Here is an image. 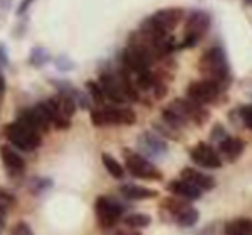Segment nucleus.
<instances>
[{
	"label": "nucleus",
	"mask_w": 252,
	"mask_h": 235,
	"mask_svg": "<svg viewBox=\"0 0 252 235\" xmlns=\"http://www.w3.org/2000/svg\"><path fill=\"white\" fill-rule=\"evenodd\" d=\"M199 67L204 72L206 79L218 84L221 90H225L230 84V66L223 48L213 47L206 50V53L202 55L199 62Z\"/></svg>",
	"instance_id": "f257e3e1"
},
{
	"label": "nucleus",
	"mask_w": 252,
	"mask_h": 235,
	"mask_svg": "<svg viewBox=\"0 0 252 235\" xmlns=\"http://www.w3.org/2000/svg\"><path fill=\"white\" fill-rule=\"evenodd\" d=\"M5 136L10 144L21 151H34L41 144V134L19 120L5 127Z\"/></svg>",
	"instance_id": "f03ea898"
},
{
	"label": "nucleus",
	"mask_w": 252,
	"mask_h": 235,
	"mask_svg": "<svg viewBox=\"0 0 252 235\" xmlns=\"http://www.w3.org/2000/svg\"><path fill=\"white\" fill-rule=\"evenodd\" d=\"M184 16V10L179 7H170V9H161L155 12L151 17H148L143 23L141 30L153 34H168L177 24L180 23Z\"/></svg>",
	"instance_id": "7ed1b4c3"
},
{
	"label": "nucleus",
	"mask_w": 252,
	"mask_h": 235,
	"mask_svg": "<svg viewBox=\"0 0 252 235\" xmlns=\"http://www.w3.org/2000/svg\"><path fill=\"white\" fill-rule=\"evenodd\" d=\"M91 122L96 127L103 126H132L136 122V113L130 108L119 106H105V108L91 110Z\"/></svg>",
	"instance_id": "20e7f679"
},
{
	"label": "nucleus",
	"mask_w": 252,
	"mask_h": 235,
	"mask_svg": "<svg viewBox=\"0 0 252 235\" xmlns=\"http://www.w3.org/2000/svg\"><path fill=\"white\" fill-rule=\"evenodd\" d=\"M124 156H126V168L130 172V175L146 180H161V172L153 165L146 156L129 151V149L124 151Z\"/></svg>",
	"instance_id": "39448f33"
},
{
	"label": "nucleus",
	"mask_w": 252,
	"mask_h": 235,
	"mask_svg": "<svg viewBox=\"0 0 252 235\" xmlns=\"http://www.w3.org/2000/svg\"><path fill=\"white\" fill-rule=\"evenodd\" d=\"M209 24H211V16L206 10H192L186 21V40L182 47H194L209 30Z\"/></svg>",
	"instance_id": "423d86ee"
},
{
	"label": "nucleus",
	"mask_w": 252,
	"mask_h": 235,
	"mask_svg": "<svg viewBox=\"0 0 252 235\" xmlns=\"http://www.w3.org/2000/svg\"><path fill=\"white\" fill-rule=\"evenodd\" d=\"M122 206L113 199L100 196L94 202V213H96V220L103 229H112L115 223L122 218Z\"/></svg>",
	"instance_id": "0eeeda50"
},
{
	"label": "nucleus",
	"mask_w": 252,
	"mask_h": 235,
	"mask_svg": "<svg viewBox=\"0 0 252 235\" xmlns=\"http://www.w3.org/2000/svg\"><path fill=\"white\" fill-rule=\"evenodd\" d=\"M221 88L218 84L211 83L208 79L194 81L189 88H187V98L192 101L199 103V105H208V103H215L218 96L221 95Z\"/></svg>",
	"instance_id": "6e6552de"
},
{
	"label": "nucleus",
	"mask_w": 252,
	"mask_h": 235,
	"mask_svg": "<svg viewBox=\"0 0 252 235\" xmlns=\"http://www.w3.org/2000/svg\"><path fill=\"white\" fill-rule=\"evenodd\" d=\"M137 148L143 153V156L153 160H159L168 153V144L161 136L155 133H143L137 139Z\"/></svg>",
	"instance_id": "1a4fd4ad"
},
{
	"label": "nucleus",
	"mask_w": 252,
	"mask_h": 235,
	"mask_svg": "<svg viewBox=\"0 0 252 235\" xmlns=\"http://www.w3.org/2000/svg\"><path fill=\"white\" fill-rule=\"evenodd\" d=\"M19 122L26 124V126L33 127L34 131L38 133H47L48 127H50L52 120H50V115H48V110L45 106V103H38L36 106L33 108H28V110H23L19 115Z\"/></svg>",
	"instance_id": "9d476101"
},
{
	"label": "nucleus",
	"mask_w": 252,
	"mask_h": 235,
	"mask_svg": "<svg viewBox=\"0 0 252 235\" xmlns=\"http://www.w3.org/2000/svg\"><path fill=\"white\" fill-rule=\"evenodd\" d=\"M98 84H100L103 95H105V100H110L113 103H126L127 96L126 91H124V84L120 81L119 74L113 72H103L98 79Z\"/></svg>",
	"instance_id": "9b49d317"
},
{
	"label": "nucleus",
	"mask_w": 252,
	"mask_h": 235,
	"mask_svg": "<svg viewBox=\"0 0 252 235\" xmlns=\"http://www.w3.org/2000/svg\"><path fill=\"white\" fill-rule=\"evenodd\" d=\"M190 158H192L194 163L204 167V168H220L223 165L221 156L208 142H197L190 151Z\"/></svg>",
	"instance_id": "f8f14e48"
},
{
	"label": "nucleus",
	"mask_w": 252,
	"mask_h": 235,
	"mask_svg": "<svg viewBox=\"0 0 252 235\" xmlns=\"http://www.w3.org/2000/svg\"><path fill=\"white\" fill-rule=\"evenodd\" d=\"M0 158H2L5 168L12 173H21L24 170V167H26V163H24V160L21 158L19 153L9 144L0 146Z\"/></svg>",
	"instance_id": "ddd939ff"
},
{
	"label": "nucleus",
	"mask_w": 252,
	"mask_h": 235,
	"mask_svg": "<svg viewBox=\"0 0 252 235\" xmlns=\"http://www.w3.org/2000/svg\"><path fill=\"white\" fill-rule=\"evenodd\" d=\"M244 148H246V142L237 139V137H230V136H226L225 139H221L218 142L220 153H221L228 162H235V160L242 155Z\"/></svg>",
	"instance_id": "4468645a"
},
{
	"label": "nucleus",
	"mask_w": 252,
	"mask_h": 235,
	"mask_svg": "<svg viewBox=\"0 0 252 235\" xmlns=\"http://www.w3.org/2000/svg\"><path fill=\"white\" fill-rule=\"evenodd\" d=\"M168 189L170 192H173V194L180 196V198L187 199V201H194V199H199L202 191L201 189H197L196 186H192L190 182H187V180L180 179V180H173V182L168 184Z\"/></svg>",
	"instance_id": "2eb2a0df"
},
{
	"label": "nucleus",
	"mask_w": 252,
	"mask_h": 235,
	"mask_svg": "<svg viewBox=\"0 0 252 235\" xmlns=\"http://www.w3.org/2000/svg\"><path fill=\"white\" fill-rule=\"evenodd\" d=\"M182 179L187 180V182H190L192 186H196L197 189H201V191H209V189L215 187V179L199 172V170H196V168H184Z\"/></svg>",
	"instance_id": "dca6fc26"
},
{
	"label": "nucleus",
	"mask_w": 252,
	"mask_h": 235,
	"mask_svg": "<svg viewBox=\"0 0 252 235\" xmlns=\"http://www.w3.org/2000/svg\"><path fill=\"white\" fill-rule=\"evenodd\" d=\"M120 192H122L127 199H134V201H139V199H151V198H156V196H158V192L153 191V189L136 186V184H126V186L120 187Z\"/></svg>",
	"instance_id": "f3484780"
},
{
	"label": "nucleus",
	"mask_w": 252,
	"mask_h": 235,
	"mask_svg": "<svg viewBox=\"0 0 252 235\" xmlns=\"http://www.w3.org/2000/svg\"><path fill=\"white\" fill-rule=\"evenodd\" d=\"M225 235H252L251 218H235L225 225Z\"/></svg>",
	"instance_id": "a211bd4d"
},
{
	"label": "nucleus",
	"mask_w": 252,
	"mask_h": 235,
	"mask_svg": "<svg viewBox=\"0 0 252 235\" xmlns=\"http://www.w3.org/2000/svg\"><path fill=\"white\" fill-rule=\"evenodd\" d=\"M175 220L180 227H184V229H190V227L196 225L197 220H199V211H197L196 208H192V206H187L186 209H182V211L175 216Z\"/></svg>",
	"instance_id": "6ab92c4d"
},
{
	"label": "nucleus",
	"mask_w": 252,
	"mask_h": 235,
	"mask_svg": "<svg viewBox=\"0 0 252 235\" xmlns=\"http://www.w3.org/2000/svg\"><path fill=\"white\" fill-rule=\"evenodd\" d=\"M101 162H103V167L106 168V172L110 173L112 177H115V179H122L124 177V167L120 165L119 162H117L115 158H113L112 155H108V153H103L101 155Z\"/></svg>",
	"instance_id": "aec40b11"
},
{
	"label": "nucleus",
	"mask_w": 252,
	"mask_h": 235,
	"mask_svg": "<svg viewBox=\"0 0 252 235\" xmlns=\"http://www.w3.org/2000/svg\"><path fill=\"white\" fill-rule=\"evenodd\" d=\"M124 223L130 229H146L151 225V216L144 215V213H132L124 218Z\"/></svg>",
	"instance_id": "412c9836"
},
{
	"label": "nucleus",
	"mask_w": 252,
	"mask_h": 235,
	"mask_svg": "<svg viewBox=\"0 0 252 235\" xmlns=\"http://www.w3.org/2000/svg\"><path fill=\"white\" fill-rule=\"evenodd\" d=\"M88 93H90V98L93 100L94 103H98V105H101V103L105 101V95H103L100 84H98L96 81H90V83H88Z\"/></svg>",
	"instance_id": "4be33fe9"
},
{
	"label": "nucleus",
	"mask_w": 252,
	"mask_h": 235,
	"mask_svg": "<svg viewBox=\"0 0 252 235\" xmlns=\"http://www.w3.org/2000/svg\"><path fill=\"white\" fill-rule=\"evenodd\" d=\"M240 119L252 131V105H246L240 108Z\"/></svg>",
	"instance_id": "5701e85b"
},
{
	"label": "nucleus",
	"mask_w": 252,
	"mask_h": 235,
	"mask_svg": "<svg viewBox=\"0 0 252 235\" xmlns=\"http://www.w3.org/2000/svg\"><path fill=\"white\" fill-rule=\"evenodd\" d=\"M226 136H228V134H226L225 127H223L221 124H216V126L213 127V133H211V137H213V141L220 142V141H221V139H225Z\"/></svg>",
	"instance_id": "b1692460"
},
{
	"label": "nucleus",
	"mask_w": 252,
	"mask_h": 235,
	"mask_svg": "<svg viewBox=\"0 0 252 235\" xmlns=\"http://www.w3.org/2000/svg\"><path fill=\"white\" fill-rule=\"evenodd\" d=\"M16 202V198H14L10 192L3 191V189H0V204L5 206V208H10V206Z\"/></svg>",
	"instance_id": "393cba45"
},
{
	"label": "nucleus",
	"mask_w": 252,
	"mask_h": 235,
	"mask_svg": "<svg viewBox=\"0 0 252 235\" xmlns=\"http://www.w3.org/2000/svg\"><path fill=\"white\" fill-rule=\"evenodd\" d=\"M10 235H34V234H33V230L30 229V225H28V223L21 222V223H17V225L14 227V230H12V234H10Z\"/></svg>",
	"instance_id": "a878e982"
},
{
	"label": "nucleus",
	"mask_w": 252,
	"mask_h": 235,
	"mask_svg": "<svg viewBox=\"0 0 252 235\" xmlns=\"http://www.w3.org/2000/svg\"><path fill=\"white\" fill-rule=\"evenodd\" d=\"M36 184H38V186H31V189H33L34 192H41V191H45V189H48V187L52 186V180H48V179H38Z\"/></svg>",
	"instance_id": "bb28decb"
},
{
	"label": "nucleus",
	"mask_w": 252,
	"mask_h": 235,
	"mask_svg": "<svg viewBox=\"0 0 252 235\" xmlns=\"http://www.w3.org/2000/svg\"><path fill=\"white\" fill-rule=\"evenodd\" d=\"M5 220H7V208L0 204V232H2L3 227H5Z\"/></svg>",
	"instance_id": "cd10ccee"
},
{
	"label": "nucleus",
	"mask_w": 252,
	"mask_h": 235,
	"mask_svg": "<svg viewBox=\"0 0 252 235\" xmlns=\"http://www.w3.org/2000/svg\"><path fill=\"white\" fill-rule=\"evenodd\" d=\"M31 2H33V0H24V2L23 3H21V7H19V14H23L24 12V10H26V7L28 5H30V3Z\"/></svg>",
	"instance_id": "c85d7f7f"
},
{
	"label": "nucleus",
	"mask_w": 252,
	"mask_h": 235,
	"mask_svg": "<svg viewBox=\"0 0 252 235\" xmlns=\"http://www.w3.org/2000/svg\"><path fill=\"white\" fill-rule=\"evenodd\" d=\"M3 86H5V83H3V77L0 76V93H3Z\"/></svg>",
	"instance_id": "c756f323"
},
{
	"label": "nucleus",
	"mask_w": 252,
	"mask_h": 235,
	"mask_svg": "<svg viewBox=\"0 0 252 235\" xmlns=\"http://www.w3.org/2000/svg\"><path fill=\"white\" fill-rule=\"evenodd\" d=\"M244 2H246L247 5H252V0H244Z\"/></svg>",
	"instance_id": "7c9ffc66"
},
{
	"label": "nucleus",
	"mask_w": 252,
	"mask_h": 235,
	"mask_svg": "<svg viewBox=\"0 0 252 235\" xmlns=\"http://www.w3.org/2000/svg\"><path fill=\"white\" fill-rule=\"evenodd\" d=\"M0 96H2V93H0Z\"/></svg>",
	"instance_id": "2f4dec72"
}]
</instances>
